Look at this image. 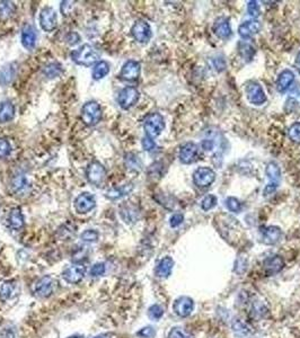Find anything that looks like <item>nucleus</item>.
Listing matches in <instances>:
<instances>
[{"label":"nucleus","instance_id":"f257e3e1","mask_svg":"<svg viewBox=\"0 0 300 338\" xmlns=\"http://www.w3.org/2000/svg\"><path fill=\"white\" fill-rule=\"evenodd\" d=\"M72 61L78 65L84 67H91L93 64H96L99 59V53L91 44H84L77 50H73L70 54Z\"/></svg>","mask_w":300,"mask_h":338},{"label":"nucleus","instance_id":"f03ea898","mask_svg":"<svg viewBox=\"0 0 300 338\" xmlns=\"http://www.w3.org/2000/svg\"><path fill=\"white\" fill-rule=\"evenodd\" d=\"M216 221L219 222L218 233L232 244V239L237 236V227H241L237 220L227 214H220L216 216Z\"/></svg>","mask_w":300,"mask_h":338},{"label":"nucleus","instance_id":"7ed1b4c3","mask_svg":"<svg viewBox=\"0 0 300 338\" xmlns=\"http://www.w3.org/2000/svg\"><path fill=\"white\" fill-rule=\"evenodd\" d=\"M266 174L269 178V184L263 190V195L268 198L271 196L278 190L280 181H281V169H280L279 165L274 161L269 163L266 167Z\"/></svg>","mask_w":300,"mask_h":338},{"label":"nucleus","instance_id":"20e7f679","mask_svg":"<svg viewBox=\"0 0 300 338\" xmlns=\"http://www.w3.org/2000/svg\"><path fill=\"white\" fill-rule=\"evenodd\" d=\"M143 129L147 137L157 138L165 129V120L162 114L150 113L143 121Z\"/></svg>","mask_w":300,"mask_h":338},{"label":"nucleus","instance_id":"39448f33","mask_svg":"<svg viewBox=\"0 0 300 338\" xmlns=\"http://www.w3.org/2000/svg\"><path fill=\"white\" fill-rule=\"evenodd\" d=\"M102 119V108L97 102L91 100L83 106L82 120L88 127H94Z\"/></svg>","mask_w":300,"mask_h":338},{"label":"nucleus","instance_id":"423d86ee","mask_svg":"<svg viewBox=\"0 0 300 338\" xmlns=\"http://www.w3.org/2000/svg\"><path fill=\"white\" fill-rule=\"evenodd\" d=\"M245 94L252 105L261 106L267 102V94L261 85L255 80H249L245 84Z\"/></svg>","mask_w":300,"mask_h":338},{"label":"nucleus","instance_id":"0eeeda50","mask_svg":"<svg viewBox=\"0 0 300 338\" xmlns=\"http://www.w3.org/2000/svg\"><path fill=\"white\" fill-rule=\"evenodd\" d=\"M216 180V173L210 167H199L193 173V183L199 189H207Z\"/></svg>","mask_w":300,"mask_h":338},{"label":"nucleus","instance_id":"6e6552de","mask_svg":"<svg viewBox=\"0 0 300 338\" xmlns=\"http://www.w3.org/2000/svg\"><path fill=\"white\" fill-rule=\"evenodd\" d=\"M57 282L56 280L50 275L42 276L41 279H39L35 282L33 292L35 295L40 297H49L53 294L54 290H56Z\"/></svg>","mask_w":300,"mask_h":338},{"label":"nucleus","instance_id":"1a4fd4ad","mask_svg":"<svg viewBox=\"0 0 300 338\" xmlns=\"http://www.w3.org/2000/svg\"><path fill=\"white\" fill-rule=\"evenodd\" d=\"M139 98V90L132 87V86H128V87L123 88L121 92H120L118 96V103L122 109H129L138 103Z\"/></svg>","mask_w":300,"mask_h":338},{"label":"nucleus","instance_id":"9d476101","mask_svg":"<svg viewBox=\"0 0 300 338\" xmlns=\"http://www.w3.org/2000/svg\"><path fill=\"white\" fill-rule=\"evenodd\" d=\"M86 177L89 183L98 186L106 177V169L99 161H92L86 169Z\"/></svg>","mask_w":300,"mask_h":338},{"label":"nucleus","instance_id":"9b49d317","mask_svg":"<svg viewBox=\"0 0 300 338\" xmlns=\"http://www.w3.org/2000/svg\"><path fill=\"white\" fill-rule=\"evenodd\" d=\"M131 34L134 40L141 44H147L153 36L152 27H150V25L146 21H142V19L134 23L131 28Z\"/></svg>","mask_w":300,"mask_h":338},{"label":"nucleus","instance_id":"f8f14e48","mask_svg":"<svg viewBox=\"0 0 300 338\" xmlns=\"http://www.w3.org/2000/svg\"><path fill=\"white\" fill-rule=\"evenodd\" d=\"M86 274V266L81 263H76L67 267L62 272V279L69 284L81 283Z\"/></svg>","mask_w":300,"mask_h":338},{"label":"nucleus","instance_id":"ddd939ff","mask_svg":"<svg viewBox=\"0 0 300 338\" xmlns=\"http://www.w3.org/2000/svg\"><path fill=\"white\" fill-rule=\"evenodd\" d=\"M95 208H96V200H95V196L88 192L78 195L77 199L74 200V209L79 214H86Z\"/></svg>","mask_w":300,"mask_h":338},{"label":"nucleus","instance_id":"4468645a","mask_svg":"<svg viewBox=\"0 0 300 338\" xmlns=\"http://www.w3.org/2000/svg\"><path fill=\"white\" fill-rule=\"evenodd\" d=\"M40 25L46 32H53L58 26V17L54 9L46 7L40 14Z\"/></svg>","mask_w":300,"mask_h":338},{"label":"nucleus","instance_id":"2eb2a0df","mask_svg":"<svg viewBox=\"0 0 300 338\" xmlns=\"http://www.w3.org/2000/svg\"><path fill=\"white\" fill-rule=\"evenodd\" d=\"M140 72H141L140 63L134 60H129L123 64L121 71H120V78L126 82H136L140 77Z\"/></svg>","mask_w":300,"mask_h":338},{"label":"nucleus","instance_id":"dca6fc26","mask_svg":"<svg viewBox=\"0 0 300 338\" xmlns=\"http://www.w3.org/2000/svg\"><path fill=\"white\" fill-rule=\"evenodd\" d=\"M194 309V301L190 296H179L175 300L173 305V311L178 317L186 318L192 314Z\"/></svg>","mask_w":300,"mask_h":338},{"label":"nucleus","instance_id":"f3484780","mask_svg":"<svg viewBox=\"0 0 300 338\" xmlns=\"http://www.w3.org/2000/svg\"><path fill=\"white\" fill-rule=\"evenodd\" d=\"M199 155V147L194 142H186L182 145L181 150H179L178 158L179 161L184 165H191L197 160Z\"/></svg>","mask_w":300,"mask_h":338},{"label":"nucleus","instance_id":"a211bd4d","mask_svg":"<svg viewBox=\"0 0 300 338\" xmlns=\"http://www.w3.org/2000/svg\"><path fill=\"white\" fill-rule=\"evenodd\" d=\"M262 25L257 19H249L239 25L238 34L243 40H249L261 31Z\"/></svg>","mask_w":300,"mask_h":338},{"label":"nucleus","instance_id":"6ab92c4d","mask_svg":"<svg viewBox=\"0 0 300 338\" xmlns=\"http://www.w3.org/2000/svg\"><path fill=\"white\" fill-rule=\"evenodd\" d=\"M284 266V261L281 256L272 255L267 257L263 261V270L268 275L278 274L282 271Z\"/></svg>","mask_w":300,"mask_h":338},{"label":"nucleus","instance_id":"aec40b11","mask_svg":"<svg viewBox=\"0 0 300 338\" xmlns=\"http://www.w3.org/2000/svg\"><path fill=\"white\" fill-rule=\"evenodd\" d=\"M262 241L266 245H276L280 243L283 237L282 230L277 226H269L261 231Z\"/></svg>","mask_w":300,"mask_h":338},{"label":"nucleus","instance_id":"412c9836","mask_svg":"<svg viewBox=\"0 0 300 338\" xmlns=\"http://www.w3.org/2000/svg\"><path fill=\"white\" fill-rule=\"evenodd\" d=\"M212 31L221 40H227L231 37L233 34L231 23H229V19L227 17H219L218 19H216V22H214L212 26Z\"/></svg>","mask_w":300,"mask_h":338},{"label":"nucleus","instance_id":"4be33fe9","mask_svg":"<svg viewBox=\"0 0 300 338\" xmlns=\"http://www.w3.org/2000/svg\"><path fill=\"white\" fill-rule=\"evenodd\" d=\"M294 82V73L293 71L289 69H284L283 71H281L278 76V79H277V90L279 93H286L287 90L291 87L292 84Z\"/></svg>","mask_w":300,"mask_h":338},{"label":"nucleus","instance_id":"5701e85b","mask_svg":"<svg viewBox=\"0 0 300 338\" xmlns=\"http://www.w3.org/2000/svg\"><path fill=\"white\" fill-rule=\"evenodd\" d=\"M173 267L174 259L169 256H165L158 261L156 270H155V274H156V276L159 277V279H167V277L172 274Z\"/></svg>","mask_w":300,"mask_h":338},{"label":"nucleus","instance_id":"b1692460","mask_svg":"<svg viewBox=\"0 0 300 338\" xmlns=\"http://www.w3.org/2000/svg\"><path fill=\"white\" fill-rule=\"evenodd\" d=\"M36 29H35L32 25H25L22 31V44L25 49L31 51L35 48L36 44Z\"/></svg>","mask_w":300,"mask_h":338},{"label":"nucleus","instance_id":"393cba45","mask_svg":"<svg viewBox=\"0 0 300 338\" xmlns=\"http://www.w3.org/2000/svg\"><path fill=\"white\" fill-rule=\"evenodd\" d=\"M7 223L9 228L13 230H21L23 228L25 221L21 208H14L11 210L7 218Z\"/></svg>","mask_w":300,"mask_h":338},{"label":"nucleus","instance_id":"a878e982","mask_svg":"<svg viewBox=\"0 0 300 338\" xmlns=\"http://www.w3.org/2000/svg\"><path fill=\"white\" fill-rule=\"evenodd\" d=\"M133 191V184L132 183H128L124 184L122 186H119V187H114L108 190L106 193H105V198L111 200V201H116L124 198V196L129 195L131 192Z\"/></svg>","mask_w":300,"mask_h":338},{"label":"nucleus","instance_id":"bb28decb","mask_svg":"<svg viewBox=\"0 0 300 338\" xmlns=\"http://www.w3.org/2000/svg\"><path fill=\"white\" fill-rule=\"evenodd\" d=\"M15 74H16V65H15V63L4 65L2 70H0V85L7 86L8 84H11L15 78Z\"/></svg>","mask_w":300,"mask_h":338},{"label":"nucleus","instance_id":"cd10ccee","mask_svg":"<svg viewBox=\"0 0 300 338\" xmlns=\"http://www.w3.org/2000/svg\"><path fill=\"white\" fill-rule=\"evenodd\" d=\"M15 118V106L11 102L0 103V123H7Z\"/></svg>","mask_w":300,"mask_h":338},{"label":"nucleus","instance_id":"c85d7f7f","mask_svg":"<svg viewBox=\"0 0 300 338\" xmlns=\"http://www.w3.org/2000/svg\"><path fill=\"white\" fill-rule=\"evenodd\" d=\"M122 219L127 223H134L139 219V212L134 209L132 205H123L121 211H120Z\"/></svg>","mask_w":300,"mask_h":338},{"label":"nucleus","instance_id":"c756f323","mask_svg":"<svg viewBox=\"0 0 300 338\" xmlns=\"http://www.w3.org/2000/svg\"><path fill=\"white\" fill-rule=\"evenodd\" d=\"M109 73V64L106 61H98L94 65L92 77L95 80H101Z\"/></svg>","mask_w":300,"mask_h":338},{"label":"nucleus","instance_id":"7c9ffc66","mask_svg":"<svg viewBox=\"0 0 300 338\" xmlns=\"http://www.w3.org/2000/svg\"><path fill=\"white\" fill-rule=\"evenodd\" d=\"M238 53L245 60V61L249 62L253 60L256 51H255V49L252 47L251 44H248L246 42H241V43H238Z\"/></svg>","mask_w":300,"mask_h":338},{"label":"nucleus","instance_id":"2f4dec72","mask_svg":"<svg viewBox=\"0 0 300 338\" xmlns=\"http://www.w3.org/2000/svg\"><path fill=\"white\" fill-rule=\"evenodd\" d=\"M268 314V308L263 301H254L251 309V315L254 319H262Z\"/></svg>","mask_w":300,"mask_h":338},{"label":"nucleus","instance_id":"473e14b6","mask_svg":"<svg viewBox=\"0 0 300 338\" xmlns=\"http://www.w3.org/2000/svg\"><path fill=\"white\" fill-rule=\"evenodd\" d=\"M232 328L233 331L235 332V335H237L239 337H244L247 336L249 334V328L247 325L242 319H234L232 322Z\"/></svg>","mask_w":300,"mask_h":338},{"label":"nucleus","instance_id":"72a5a7b5","mask_svg":"<svg viewBox=\"0 0 300 338\" xmlns=\"http://www.w3.org/2000/svg\"><path fill=\"white\" fill-rule=\"evenodd\" d=\"M16 7L15 5L11 2H2L0 3V19H7L12 17Z\"/></svg>","mask_w":300,"mask_h":338},{"label":"nucleus","instance_id":"f704fd0d","mask_svg":"<svg viewBox=\"0 0 300 338\" xmlns=\"http://www.w3.org/2000/svg\"><path fill=\"white\" fill-rule=\"evenodd\" d=\"M224 205H226V208L229 211L234 212V213H241L243 210V204L241 203V201L236 198H233V196H229V198L224 200Z\"/></svg>","mask_w":300,"mask_h":338},{"label":"nucleus","instance_id":"c9c22d12","mask_svg":"<svg viewBox=\"0 0 300 338\" xmlns=\"http://www.w3.org/2000/svg\"><path fill=\"white\" fill-rule=\"evenodd\" d=\"M43 72L50 79L56 78V77H58V76L61 74L62 67L59 63H50V64L47 65L46 68H44Z\"/></svg>","mask_w":300,"mask_h":338},{"label":"nucleus","instance_id":"e433bc0d","mask_svg":"<svg viewBox=\"0 0 300 338\" xmlns=\"http://www.w3.org/2000/svg\"><path fill=\"white\" fill-rule=\"evenodd\" d=\"M247 267H248V261L246 256H242L239 255L237 257L236 261H235V267H234V272L238 275H243L245 272L247 271Z\"/></svg>","mask_w":300,"mask_h":338},{"label":"nucleus","instance_id":"4c0bfd02","mask_svg":"<svg viewBox=\"0 0 300 338\" xmlns=\"http://www.w3.org/2000/svg\"><path fill=\"white\" fill-rule=\"evenodd\" d=\"M81 239L85 243H89V244H93V243H96L99 239V234L98 231L94 230V229H88V230H85L84 233L81 235Z\"/></svg>","mask_w":300,"mask_h":338},{"label":"nucleus","instance_id":"58836bf2","mask_svg":"<svg viewBox=\"0 0 300 338\" xmlns=\"http://www.w3.org/2000/svg\"><path fill=\"white\" fill-rule=\"evenodd\" d=\"M288 137L294 143H300V122L291 124L288 129Z\"/></svg>","mask_w":300,"mask_h":338},{"label":"nucleus","instance_id":"ea45409f","mask_svg":"<svg viewBox=\"0 0 300 338\" xmlns=\"http://www.w3.org/2000/svg\"><path fill=\"white\" fill-rule=\"evenodd\" d=\"M14 290L15 287L11 282H5L2 287H0V297H2V300L6 301L8 299H11V296L14 293Z\"/></svg>","mask_w":300,"mask_h":338},{"label":"nucleus","instance_id":"a19ab883","mask_svg":"<svg viewBox=\"0 0 300 338\" xmlns=\"http://www.w3.org/2000/svg\"><path fill=\"white\" fill-rule=\"evenodd\" d=\"M217 203H218V200L216 196L212 194H209L201 201V209L203 211H210L217 205Z\"/></svg>","mask_w":300,"mask_h":338},{"label":"nucleus","instance_id":"79ce46f5","mask_svg":"<svg viewBox=\"0 0 300 338\" xmlns=\"http://www.w3.org/2000/svg\"><path fill=\"white\" fill-rule=\"evenodd\" d=\"M148 316L152 320L157 321L161 319V318L164 316V309L162 306L159 305H153L152 307L149 308L148 310Z\"/></svg>","mask_w":300,"mask_h":338},{"label":"nucleus","instance_id":"37998d69","mask_svg":"<svg viewBox=\"0 0 300 338\" xmlns=\"http://www.w3.org/2000/svg\"><path fill=\"white\" fill-rule=\"evenodd\" d=\"M300 105V88H296L293 92L290 94L289 98L286 103V107L291 106V110L294 108V106Z\"/></svg>","mask_w":300,"mask_h":338},{"label":"nucleus","instance_id":"c03bdc74","mask_svg":"<svg viewBox=\"0 0 300 338\" xmlns=\"http://www.w3.org/2000/svg\"><path fill=\"white\" fill-rule=\"evenodd\" d=\"M126 161H127L128 168H130V169L140 170V168H141V163H140V160L136 155H133V154L128 155Z\"/></svg>","mask_w":300,"mask_h":338},{"label":"nucleus","instance_id":"a18cd8bd","mask_svg":"<svg viewBox=\"0 0 300 338\" xmlns=\"http://www.w3.org/2000/svg\"><path fill=\"white\" fill-rule=\"evenodd\" d=\"M247 13L251 15L253 19H256L259 15H261V8H259L258 3L255 2V0L248 2L247 3Z\"/></svg>","mask_w":300,"mask_h":338},{"label":"nucleus","instance_id":"49530a36","mask_svg":"<svg viewBox=\"0 0 300 338\" xmlns=\"http://www.w3.org/2000/svg\"><path fill=\"white\" fill-rule=\"evenodd\" d=\"M12 153V145L6 139L0 138V158L8 157Z\"/></svg>","mask_w":300,"mask_h":338},{"label":"nucleus","instance_id":"de8ad7c7","mask_svg":"<svg viewBox=\"0 0 300 338\" xmlns=\"http://www.w3.org/2000/svg\"><path fill=\"white\" fill-rule=\"evenodd\" d=\"M168 338H192V336H190L186 334L182 328L179 327H174L168 332Z\"/></svg>","mask_w":300,"mask_h":338},{"label":"nucleus","instance_id":"09e8293b","mask_svg":"<svg viewBox=\"0 0 300 338\" xmlns=\"http://www.w3.org/2000/svg\"><path fill=\"white\" fill-rule=\"evenodd\" d=\"M137 335L140 338H154L156 336V330H155V328L152 326H147V327H143L142 329H140Z\"/></svg>","mask_w":300,"mask_h":338},{"label":"nucleus","instance_id":"8fccbe9b","mask_svg":"<svg viewBox=\"0 0 300 338\" xmlns=\"http://www.w3.org/2000/svg\"><path fill=\"white\" fill-rule=\"evenodd\" d=\"M105 271H106V267H105L104 263H96L92 266L91 269V275L94 277H98L104 275Z\"/></svg>","mask_w":300,"mask_h":338},{"label":"nucleus","instance_id":"3c124183","mask_svg":"<svg viewBox=\"0 0 300 338\" xmlns=\"http://www.w3.org/2000/svg\"><path fill=\"white\" fill-rule=\"evenodd\" d=\"M25 185H26V179H25V177L23 175H18L16 176V177L14 178L13 180V189L15 192H18V191H21L22 189L25 187Z\"/></svg>","mask_w":300,"mask_h":338},{"label":"nucleus","instance_id":"603ef678","mask_svg":"<svg viewBox=\"0 0 300 338\" xmlns=\"http://www.w3.org/2000/svg\"><path fill=\"white\" fill-rule=\"evenodd\" d=\"M141 144H142L143 150L148 151V153H149V151H153V150L156 149V142H155L154 139L147 137V135L142 139Z\"/></svg>","mask_w":300,"mask_h":338},{"label":"nucleus","instance_id":"864d4df0","mask_svg":"<svg viewBox=\"0 0 300 338\" xmlns=\"http://www.w3.org/2000/svg\"><path fill=\"white\" fill-rule=\"evenodd\" d=\"M184 221V215L182 213H175L171 216L169 219V224H171L172 228H176V227L181 226Z\"/></svg>","mask_w":300,"mask_h":338},{"label":"nucleus","instance_id":"5fc2aeb1","mask_svg":"<svg viewBox=\"0 0 300 338\" xmlns=\"http://www.w3.org/2000/svg\"><path fill=\"white\" fill-rule=\"evenodd\" d=\"M214 145H216V142L212 139H204L201 142L202 149L206 151H212L214 149Z\"/></svg>","mask_w":300,"mask_h":338},{"label":"nucleus","instance_id":"6e6d98bb","mask_svg":"<svg viewBox=\"0 0 300 338\" xmlns=\"http://www.w3.org/2000/svg\"><path fill=\"white\" fill-rule=\"evenodd\" d=\"M213 64H214V68H216L217 71L219 72H221L224 69H226V61H224L222 58L213 59Z\"/></svg>","mask_w":300,"mask_h":338},{"label":"nucleus","instance_id":"4d7b16f0","mask_svg":"<svg viewBox=\"0 0 300 338\" xmlns=\"http://www.w3.org/2000/svg\"><path fill=\"white\" fill-rule=\"evenodd\" d=\"M66 41L69 45H74V44H77L79 41H81V36H79L77 33H69L67 35Z\"/></svg>","mask_w":300,"mask_h":338},{"label":"nucleus","instance_id":"13d9d810","mask_svg":"<svg viewBox=\"0 0 300 338\" xmlns=\"http://www.w3.org/2000/svg\"><path fill=\"white\" fill-rule=\"evenodd\" d=\"M294 68H296L297 71L300 73V51L297 54L296 60H294Z\"/></svg>","mask_w":300,"mask_h":338},{"label":"nucleus","instance_id":"bf43d9fd","mask_svg":"<svg viewBox=\"0 0 300 338\" xmlns=\"http://www.w3.org/2000/svg\"><path fill=\"white\" fill-rule=\"evenodd\" d=\"M3 338H14V332L12 330H6L3 335Z\"/></svg>","mask_w":300,"mask_h":338},{"label":"nucleus","instance_id":"052dcab7","mask_svg":"<svg viewBox=\"0 0 300 338\" xmlns=\"http://www.w3.org/2000/svg\"><path fill=\"white\" fill-rule=\"evenodd\" d=\"M95 338H104V336H98V337H95Z\"/></svg>","mask_w":300,"mask_h":338}]
</instances>
